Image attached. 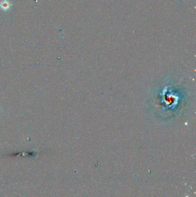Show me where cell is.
Listing matches in <instances>:
<instances>
[{
  "label": "cell",
  "mask_w": 196,
  "mask_h": 197,
  "mask_svg": "<svg viewBox=\"0 0 196 197\" xmlns=\"http://www.w3.org/2000/svg\"><path fill=\"white\" fill-rule=\"evenodd\" d=\"M11 7L12 4L8 0H2L0 3V8L3 11H8Z\"/></svg>",
  "instance_id": "obj_1"
}]
</instances>
